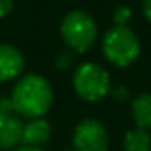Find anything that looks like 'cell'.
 Masks as SVG:
<instances>
[{"instance_id":"1","label":"cell","mask_w":151,"mask_h":151,"mask_svg":"<svg viewBox=\"0 0 151 151\" xmlns=\"http://www.w3.org/2000/svg\"><path fill=\"white\" fill-rule=\"evenodd\" d=\"M13 109L23 117L36 119L46 114L53 101L52 86L39 75H25L22 77L11 94Z\"/></svg>"},{"instance_id":"2","label":"cell","mask_w":151,"mask_h":151,"mask_svg":"<svg viewBox=\"0 0 151 151\" xmlns=\"http://www.w3.org/2000/svg\"><path fill=\"white\" fill-rule=\"evenodd\" d=\"M103 55L114 66L126 68L140 53V43L135 32L128 27H112L103 36Z\"/></svg>"},{"instance_id":"3","label":"cell","mask_w":151,"mask_h":151,"mask_svg":"<svg viewBox=\"0 0 151 151\" xmlns=\"http://www.w3.org/2000/svg\"><path fill=\"white\" fill-rule=\"evenodd\" d=\"M60 34L64 43L73 52H87L98 37V29L94 20L84 11H71L64 16L60 23Z\"/></svg>"},{"instance_id":"4","label":"cell","mask_w":151,"mask_h":151,"mask_svg":"<svg viewBox=\"0 0 151 151\" xmlns=\"http://www.w3.org/2000/svg\"><path fill=\"white\" fill-rule=\"evenodd\" d=\"M73 87L82 100L100 101L110 93V77L101 66L94 62H84L75 69Z\"/></svg>"},{"instance_id":"5","label":"cell","mask_w":151,"mask_h":151,"mask_svg":"<svg viewBox=\"0 0 151 151\" xmlns=\"http://www.w3.org/2000/svg\"><path fill=\"white\" fill-rule=\"evenodd\" d=\"M73 144L77 151H107L109 149L107 128L96 119H84L75 128Z\"/></svg>"},{"instance_id":"6","label":"cell","mask_w":151,"mask_h":151,"mask_svg":"<svg viewBox=\"0 0 151 151\" xmlns=\"http://www.w3.org/2000/svg\"><path fill=\"white\" fill-rule=\"evenodd\" d=\"M25 68L23 53L6 43H0V82L18 78Z\"/></svg>"},{"instance_id":"7","label":"cell","mask_w":151,"mask_h":151,"mask_svg":"<svg viewBox=\"0 0 151 151\" xmlns=\"http://www.w3.org/2000/svg\"><path fill=\"white\" fill-rule=\"evenodd\" d=\"M25 123L16 116L0 119V149H13L22 142Z\"/></svg>"},{"instance_id":"8","label":"cell","mask_w":151,"mask_h":151,"mask_svg":"<svg viewBox=\"0 0 151 151\" xmlns=\"http://www.w3.org/2000/svg\"><path fill=\"white\" fill-rule=\"evenodd\" d=\"M50 135H52L50 124H48L45 119L36 117V119H30L29 123H25L22 142H23V146L41 147L43 144H46V142L50 140Z\"/></svg>"},{"instance_id":"9","label":"cell","mask_w":151,"mask_h":151,"mask_svg":"<svg viewBox=\"0 0 151 151\" xmlns=\"http://www.w3.org/2000/svg\"><path fill=\"white\" fill-rule=\"evenodd\" d=\"M132 116L137 123V128H151V93H142L132 103Z\"/></svg>"},{"instance_id":"10","label":"cell","mask_w":151,"mask_h":151,"mask_svg":"<svg viewBox=\"0 0 151 151\" xmlns=\"http://www.w3.org/2000/svg\"><path fill=\"white\" fill-rule=\"evenodd\" d=\"M123 147H124V151H149L151 149V135L147 133V130L135 128L124 135Z\"/></svg>"},{"instance_id":"11","label":"cell","mask_w":151,"mask_h":151,"mask_svg":"<svg viewBox=\"0 0 151 151\" xmlns=\"http://www.w3.org/2000/svg\"><path fill=\"white\" fill-rule=\"evenodd\" d=\"M130 18H132V11L126 6H117L116 11L112 13V20H114L116 27H128Z\"/></svg>"},{"instance_id":"12","label":"cell","mask_w":151,"mask_h":151,"mask_svg":"<svg viewBox=\"0 0 151 151\" xmlns=\"http://www.w3.org/2000/svg\"><path fill=\"white\" fill-rule=\"evenodd\" d=\"M13 101L11 98H6V96H0V119L2 117H7L13 114Z\"/></svg>"},{"instance_id":"13","label":"cell","mask_w":151,"mask_h":151,"mask_svg":"<svg viewBox=\"0 0 151 151\" xmlns=\"http://www.w3.org/2000/svg\"><path fill=\"white\" fill-rule=\"evenodd\" d=\"M57 68H60V69H66L71 62H73V55H71V50H68V52H62L59 57H57Z\"/></svg>"},{"instance_id":"14","label":"cell","mask_w":151,"mask_h":151,"mask_svg":"<svg viewBox=\"0 0 151 151\" xmlns=\"http://www.w3.org/2000/svg\"><path fill=\"white\" fill-rule=\"evenodd\" d=\"M13 9V0H0V18H4Z\"/></svg>"},{"instance_id":"15","label":"cell","mask_w":151,"mask_h":151,"mask_svg":"<svg viewBox=\"0 0 151 151\" xmlns=\"http://www.w3.org/2000/svg\"><path fill=\"white\" fill-rule=\"evenodd\" d=\"M142 11H144V16L147 18V22L151 23V0H144L142 2Z\"/></svg>"},{"instance_id":"16","label":"cell","mask_w":151,"mask_h":151,"mask_svg":"<svg viewBox=\"0 0 151 151\" xmlns=\"http://www.w3.org/2000/svg\"><path fill=\"white\" fill-rule=\"evenodd\" d=\"M114 98H117V100H126L128 98V91L124 89V87H117V89H114Z\"/></svg>"},{"instance_id":"17","label":"cell","mask_w":151,"mask_h":151,"mask_svg":"<svg viewBox=\"0 0 151 151\" xmlns=\"http://www.w3.org/2000/svg\"><path fill=\"white\" fill-rule=\"evenodd\" d=\"M14 151H45V149H41V147H32V146H22V147H18V149H14Z\"/></svg>"},{"instance_id":"18","label":"cell","mask_w":151,"mask_h":151,"mask_svg":"<svg viewBox=\"0 0 151 151\" xmlns=\"http://www.w3.org/2000/svg\"><path fill=\"white\" fill-rule=\"evenodd\" d=\"M64 151H77V149H64Z\"/></svg>"}]
</instances>
